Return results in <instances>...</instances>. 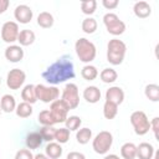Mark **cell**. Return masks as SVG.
Wrapping results in <instances>:
<instances>
[{
    "label": "cell",
    "instance_id": "cell-22",
    "mask_svg": "<svg viewBox=\"0 0 159 159\" xmlns=\"http://www.w3.org/2000/svg\"><path fill=\"white\" fill-rule=\"evenodd\" d=\"M21 98L24 99V102L34 104L37 101L36 92H35V86L34 84H26L21 91Z\"/></svg>",
    "mask_w": 159,
    "mask_h": 159
},
{
    "label": "cell",
    "instance_id": "cell-37",
    "mask_svg": "<svg viewBox=\"0 0 159 159\" xmlns=\"http://www.w3.org/2000/svg\"><path fill=\"white\" fill-rule=\"evenodd\" d=\"M14 159H34V154L30 149H20L16 152Z\"/></svg>",
    "mask_w": 159,
    "mask_h": 159
},
{
    "label": "cell",
    "instance_id": "cell-42",
    "mask_svg": "<svg viewBox=\"0 0 159 159\" xmlns=\"http://www.w3.org/2000/svg\"><path fill=\"white\" fill-rule=\"evenodd\" d=\"M34 159H50V158L46 157V154H41V153H39V154L34 155Z\"/></svg>",
    "mask_w": 159,
    "mask_h": 159
},
{
    "label": "cell",
    "instance_id": "cell-4",
    "mask_svg": "<svg viewBox=\"0 0 159 159\" xmlns=\"http://www.w3.org/2000/svg\"><path fill=\"white\" fill-rule=\"evenodd\" d=\"M113 144V135L108 130H102L99 132L93 142H92V148L97 154H107V152L111 149Z\"/></svg>",
    "mask_w": 159,
    "mask_h": 159
},
{
    "label": "cell",
    "instance_id": "cell-20",
    "mask_svg": "<svg viewBox=\"0 0 159 159\" xmlns=\"http://www.w3.org/2000/svg\"><path fill=\"white\" fill-rule=\"evenodd\" d=\"M35 39H36L35 32L32 30H27V29L21 30L17 36V41H19L20 46H30L35 42Z\"/></svg>",
    "mask_w": 159,
    "mask_h": 159
},
{
    "label": "cell",
    "instance_id": "cell-14",
    "mask_svg": "<svg viewBox=\"0 0 159 159\" xmlns=\"http://www.w3.org/2000/svg\"><path fill=\"white\" fill-rule=\"evenodd\" d=\"M106 101L113 102L117 106L122 104L123 101H124V92H123V89L120 87H117V86L109 87L107 89V92H106Z\"/></svg>",
    "mask_w": 159,
    "mask_h": 159
},
{
    "label": "cell",
    "instance_id": "cell-28",
    "mask_svg": "<svg viewBox=\"0 0 159 159\" xmlns=\"http://www.w3.org/2000/svg\"><path fill=\"white\" fill-rule=\"evenodd\" d=\"M37 119H39V123L42 124V127H53V124H56L48 109L41 111V112L39 113Z\"/></svg>",
    "mask_w": 159,
    "mask_h": 159
},
{
    "label": "cell",
    "instance_id": "cell-25",
    "mask_svg": "<svg viewBox=\"0 0 159 159\" xmlns=\"http://www.w3.org/2000/svg\"><path fill=\"white\" fill-rule=\"evenodd\" d=\"M144 94H145V97L149 101L158 102L159 101V86L155 84V83L147 84L145 86V89H144Z\"/></svg>",
    "mask_w": 159,
    "mask_h": 159
},
{
    "label": "cell",
    "instance_id": "cell-31",
    "mask_svg": "<svg viewBox=\"0 0 159 159\" xmlns=\"http://www.w3.org/2000/svg\"><path fill=\"white\" fill-rule=\"evenodd\" d=\"M76 139L80 144H87L92 139V130L89 128H81L76 133Z\"/></svg>",
    "mask_w": 159,
    "mask_h": 159
},
{
    "label": "cell",
    "instance_id": "cell-16",
    "mask_svg": "<svg viewBox=\"0 0 159 159\" xmlns=\"http://www.w3.org/2000/svg\"><path fill=\"white\" fill-rule=\"evenodd\" d=\"M155 150L150 143L143 142L137 147V157L139 159H152Z\"/></svg>",
    "mask_w": 159,
    "mask_h": 159
},
{
    "label": "cell",
    "instance_id": "cell-8",
    "mask_svg": "<svg viewBox=\"0 0 159 159\" xmlns=\"http://www.w3.org/2000/svg\"><path fill=\"white\" fill-rule=\"evenodd\" d=\"M61 99L68 106L70 109H75L80 104V94H78V87L75 83H67L63 88Z\"/></svg>",
    "mask_w": 159,
    "mask_h": 159
},
{
    "label": "cell",
    "instance_id": "cell-18",
    "mask_svg": "<svg viewBox=\"0 0 159 159\" xmlns=\"http://www.w3.org/2000/svg\"><path fill=\"white\" fill-rule=\"evenodd\" d=\"M83 98L88 103H97L101 99V91L96 86H88L83 91Z\"/></svg>",
    "mask_w": 159,
    "mask_h": 159
},
{
    "label": "cell",
    "instance_id": "cell-10",
    "mask_svg": "<svg viewBox=\"0 0 159 159\" xmlns=\"http://www.w3.org/2000/svg\"><path fill=\"white\" fill-rule=\"evenodd\" d=\"M26 80V75L22 70L20 68H12L9 71L7 77H6V86L10 89H20Z\"/></svg>",
    "mask_w": 159,
    "mask_h": 159
},
{
    "label": "cell",
    "instance_id": "cell-40",
    "mask_svg": "<svg viewBox=\"0 0 159 159\" xmlns=\"http://www.w3.org/2000/svg\"><path fill=\"white\" fill-rule=\"evenodd\" d=\"M66 159H86V155L80 152H70L67 154Z\"/></svg>",
    "mask_w": 159,
    "mask_h": 159
},
{
    "label": "cell",
    "instance_id": "cell-39",
    "mask_svg": "<svg viewBox=\"0 0 159 159\" xmlns=\"http://www.w3.org/2000/svg\"><path fill=\"white\" fill-rule=\"evenodd\" d=\"M118 0H103L102 1V5L107 9V10H113L118 6Z\"/></svg>",
    "mask_w": 159,
    "mask_h": 159
},
{
    "label": "cell",
    "instance_id": "cell-7",
    "mask_svg": "<svg viewBox=\"0 0 159 159\" xmlns=\"http://www.w3.org/2000/svg\"><path fill=\"white\" fill-rule=\"evenodd\" d=\"M35 92L37 99L43 103H52L53 101L58 99L60 89L55 86H45V84H36Z\"/></svg>",
    "mask_w": 159,
    "mask_h": 159
},
{
    "label": "cell",
    "instance_id": "cell-11",
    "mask_svg": "<svg viewBox=\"0 0 159 159\" xmlns=\"http://www.w3.org/2000/svg\"><path fill=\"white\" fill-rule=\"evenodd\" d=\"M19 25L15 21H6L1 27V39L6 43H12L17 41L19 36Z\"/></svg>",
    "mask_w": 159,
    "mask_h": 159
},
{
    "label": "cell",
    "instance_id": "cell-19",
    "mask_svg": "<svg viewBox=\"0 0 159 159\" xmlns=\"http://www.w3.org/2000/svg\"><path fill=\"white\" fill-rule=\"evenodd\" d=\"M0 108L5 113H11L16 109V101L15 97L11 94H4L0 99Z\"/></svg>",
    "mask_w": 159,
    "mask_h": 159
},
{
    "label": "cell",
    "instance_id": "cell-24",
    "mask_svg": "<svg viewBox=\"0 0 159 159\" xmlns=\"http://www.w3.org/2000/svg\"><path fill=\"white\" fill-rule=\"evenodd\" d=\"M120 155L123 159H134L137 157V145L133 143H124L120 147Z\"/></svg>",
    "mask_w": 159,
    "mask_h": 159
},
{
    "label": "cell",
    "instance_id": "cell-45",
    "mask_svg": "<svg viewBox=\"0 0 159 159\" xmlns=\"http://www.w3.org/2000/svg\"><path fill=\"white\" fill-rule=\"evenodd\" d=\"M0 114H1V108H0Z\"/></svg>",
    "mask_w": 159,
    "mask_h": 159
},
{
    "label": "cell",
    "instance_id": "cell-26",
    "mask_svg": "<svg viewBox=\"0 0 159 159\" xmlns=\"http://www.w3.org/2000/svg\"><path fill=\"white\" fill-rule=\"evenodd\" d=\"M16 116L20 117V118H27L32 114L34 109H32V106L30 103H26V102H21L16 106Z\"/></svg>",
    "mask_w": 159,
    "mask_h": 159
},
{
    "label": "cell",
    "instance_id": "cell-2",
    "mask_svg": "<svg viewBox=\"0 0 159 159\" xmlns=\"http://www.w3.org/2000/svg\"><path fill=\"white\" fill-rule=\"evenodd\" d=\"M125 52H127L125 43L122 40L112 39L107 45V61L114 66L120 65L124 60Z\"/></svg>",
    "mask_w": 159,
    "mask_h": 159
},
{
    "label": "cell",
    "instance_id": "cell-33",
    "mask_svg": "<svg viewBox=\"0 0 159 159\" xmlns=\"http://www.w3.org/2000/svg\"><path fill=\"white\" fill-rule=\"evenodd\" d=\"M97 30V21L93 17H86L82 21V31L84 34H93Z\"/></svg>",
    "mask_w": 159,
    "mask_h": 159
},
{
    "label": "cell",
    "instance_id": "cell-43",
    "mask_svg": "<svg viewBox=\"0 0 159 159\" xmlns=\"http://www.w3.org/2000/svg\"><path fill=\"white\" fill-rule=\"evenodd\" d=\"M103 159H120L117 154H108V155H106Z\"/></svg>",
    "mask_w": 159,
    "mask_h": 159
},
{
    "label": "cell",
    "instance_id": "cell-15",
    "mask_svg": "<svg viewBox=\"0 0 159 159\" xmlns=\"http://www.w3.org/2000/svg\"><path fill=\"white\" fill-rule=\"evenodd\" d=\"M133 12L139 19H147L152 14V7L147 1H137L133 6Z\"/></svg>",
    "mask_w": 159,
    "mask_h": 159
},
{
    "label": "cell",
    "instance_id": "cell-23",
    "mask_svg": "<svg viewBox=\"0 0 159 159\" xmlns=\"http://www.w3.org/2000/svg\"><path fill=\"white\" fill-rule=\"evenodd\" d=\"M53 22H55V20H53L52 14H50L47 11H42L37 16V25L40 27H42V29H50V27H52L53 26Z\"/></svg>",
    "mask_w": 159,
    "mask_h": 159
},
{
    "label": "cell",
    "instance_id": "cell-9",
    "mask_svg": "<svg viewBox=\"0 0 159 159\" xmlns=\"http://www.w3.org/2000/svg\"><path fill=\"white\" fill-rule=\"evenodd\" d=\"M50 113L55 120V123H65V120L67 119V114H68V106L62 101V99H56L51 103L50 106Z\"/></svg>",
    "mask_w": 159,
    "mask_h": 159
},
{
    "label": "cell",
    "instance_id": "cell-30",
    "mask_svg": "<svg viewBox=\"0 0 159 159\" xmlns=\"http://www.w3.org/2000/svg\"><path fill=\"white\" fill-rule=\"evenodd\" d=\"M99 77L102 80V82H104V83H113L118 78V73L113 68H104L99 73Z\"/></svg>",
    "mask_w": 159,
    "mask_h": 159
},
{
    "label": "cell",
    "instance_id": "cell-38",
    "mask_svg": "<svg viewBox=\"0 0 159 159\" xmlns=\"http://www.w3.org/2000/svg\"><path fill=\"white\" fill-rule=\"evenodd\" d=\"M150 129L153 130L155 139H157V140H159V137H158V129H159V118H158V117H155V118H153V119H152V122H150Z\"/></svg>",
    "mask_w": 159,
    "mask_h": 159
},
{
    "label": "cell",
    "instance_id": "cell-5",
    "mask_svg": "<svg viewBox=\"0 0 159 159\" xmlns=\"http://www.w3.org/2000/svg\"><path fill=\"white\" fill-rule=\"evenodd\" d=\"M130 123L134 128L135 134L144 135L150 130V122L143 111H135L130 114Z\"/></svg>",
    "mask_w": 159,
    "mask_h": 159
},
{
    "label": "cell",
    "instance_id": "cell-1",
    "mask_svg": "<svg viewBox=\"0 0 159 159\" xmlns=\"http://www.w3.org/2000/svg\"><path fill=\"white\" fill-rule=\"evenodd\" d=\"M42 78L50 84L63 83L67 80L75 78V66L70 56H62L50 65L43 72Z\"/></svg>",
    "mask_w": 159,
    "mask_h": 159
},
{
    "label": "cell",
    "instance_id": "cell-29",
    "mask_svg": "<svg viewBox=\"0 0 159 159\" xmlns=\"http://www.w3.org/2000/svg\"><path fill=\"white\" fill-rule=\"evenodd\" d=\"M81 76L86 81H93L98 76V70L92 65H86L81 71Z\"/></svg>",
    "mask_w": 159,
    "mask_h": 159
},
{
    "label": "cell",
    "instance_id": "cell-17",
    "mask_svg": "<svg viewBox=\"0 0 159 159\" xmlns=\"http://www.w3.org/2000/svg\"><path fill=\"white\" fill-rule=\"evenodd\" d=\"M43 139L40 134V132H31L26 135V139H25V144L27 147V149H37L39 147H41Z\"/></svg>",
    "mask_w": 159,
    "mask_h": 159
},
{
    "label": "cell",
    "instance_id": "cell-35",
    "mask_svg": "<svg viewBox=\"0 0 159 159\" xmlns=\"http://www.w3.org/2000/svg\"><path fill=\"white\" fill-rule=\"evenodd\" d=\"M70 139V130L67 128H60V129H56V133H55V140L58 143V144H65L67 143Z\"/></svg>",
    "mask_w": 159,
    "mask_h": 159
},
{
    "label": "cell",
    "instance_id": "cell-13",
    "mask_svg": "<svg viewBox=\"0 0 159 159\" xmlns=\"http://www.w3.org/2000/svg\"><path fill=\"white\" fill-rule=\"evenodd\" d=\"M5 57L9 62H20L24 58V50L20 45H10L5 48Z\"/></svg>",
    "mask_w": 159,
    "mask_h": 159
},
{
    "label": "cell",
    "instance_id": "cell-34",
    "mask_svg": "<svg viewBox=\"0 0 159 159\" xmlns=\"http://www.w3.org/2000/svg\"><path fill=\"white\" fill-rule=\"evenodd\" d=\"M96 9H97V1L96 0H83L81 2V10L84 15L94 14Z\"/></svg>",
    "mask_w": 159,
    "mask_h": 159
},
{
    "label": "cell",
    "instance_id": "cell-21",
    "mask_svg": "<svg viewBox=\"0 0 159 159\" xmlns=\"http://www.w3.org/2000/svg\"><path fill=\"white\" fill-rule=\"evenodd\" d=\"M62 147L58 143L55 142H50L47 144V147L45 148V154L46 157H48L50 159H58L62 155Z\"/></svg>",
    "mask_w": 159,
    "mask_h": 159
},
{
    "label": "cell",
    "instance_id": "cell-32",
    "mask_svg": "<svg viewBox=\"0 0 159 159\" xmlns=\"http://www.w3.org/2000/svg\"><path fill=\"white\" fill-rule=\"evenodd\" d=\"M65 124H66L65 128H67L70 132L71 130H78L80 127H81V124H82V119L78 116H70L65 120Z\"/></svg>",
    "mask_w": 159,
    "mask_h": 159
},
{
    "label": "cell",
    "instance_id": "cell-3",
    "mask_svg": "<svg viewBox=\"0 0 159 159\" xmlns=\"http://www.w3.org/2000/svg\"><path fill=\"white\" fill-rule=\"evenodd\" d=\"M75 50H76V53H77L80 61H82L84 63L92 62L97 55V48H96L94 43L84 37H81L76 41Z\"/></svg>",
    "mask_w": 159,
    "mask_h": 159
},
{
    "label": "cell",
    "instance_id": "cell-44",
    "mask_svg": "<svg viewBox=\"0 0 159 159\" xmlns=\"http://www.w3.org/2000/svg\"><path fill=\"white\" fill-rule=\"evenodd\" d=\"M152 159H159V152H155L154 153V155H153V158Z\"/></svg>",
    "mask_w": 159,
    "mask_h": 159
},
{
    "label": "cell",
    "instance_id": "cell-41",
    "mask_svg": "<svg viewBox=\"0 0 159 159\" xmlns=\"http://www.w3.org/2000/svg\"><path fill=\"white\" fill-rule=\"evenodd\" d=\"M9 5H10L9 0H0V15L4 14V12L7 10Z\"/></svg>",
    "mask_w": 159,
    "mask_h": 159
},
{
    "label": "cell",
    "instance_id": "cell-6",
    "mask_svg": "<svg viewBox=\"0 0 159 159\" xmlns=\"http://www.w3.org/2000/svg\"><path fill=\"white\" fill-rule=\"evenodd\" d=\"M103 24L111 35L118 36L125 31V24L114 12H107L103 16Z\"/></svg>",
    "mask_w": 159,
    "mask_h": 159
},
{
    "label": "cell",
    "instance_id": "cell-36",
    "mask_svg": "<svg viewBox=\"0 0 159 159\" xmlns=\"http://www.w3.org/2000/svg\"><path fill=\"white\" fill-rule=\"evenodd\" d=\"M55 133H56V128H53V127H42L40 129V134H41L42 139L48 143L55 140Z\"/></svg>",
    "mask_w": 159,
    "mask_h": 159
},
{
    "label": "cell",
    "instance_id": "cell-27",
    "mask_svg": "<svg viewBox=\"0 0 159 159\" xmlns=\"http://www.w3.org/2000/svg\"><path fill=\"white\" fill-rule=\"evenodd\" d=\"M118 113V106L113 102L106 101L103 104V116L107 119H113Z\"/></svg>",
    "mask_w": 159,
    "mask_h": 159
},
{
    "label": "cell",
    "instance_id": "cell-12",
    "mask_svg": "<svg viewBox=\"0 0 159 159\" xmlns=\"http://www.w3.org/2000/svg\"><path fill=\"white\" fill-rule=\"evenodd\" d=\"M32 10L30 6L27 5H17L14 10V17L17 20V22L20 24H29L32 20Z\"/></svg>",
    "mask_w": 159,
    "mask_h": 159
}]
</instances>
